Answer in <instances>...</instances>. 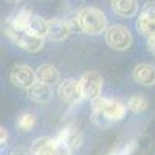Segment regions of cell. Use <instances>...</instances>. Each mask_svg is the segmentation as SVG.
Here are the masks:
<instances>
[{"mask_svg": "<svg viewBox=\"0 0 155 155\" xmlns=\"http://www.w3.org/2000/svg\"><path fill=\"white\" fill-rule=\"evenodd\" d=\"M102 74L92 70V71H85L81 79H79V85H81V92H82V98L84 99H90L95 101L101 96V90H102Z\"/></svg>", "mask_w": 155, "mask_h": 155, "instance_id": "cell-5", "label": "cell"}, {"mask_svg": "<svg viewBox=\"0 0 155 155\" xmlns=\"http://www.w3.org/2000/svg\"><path fill=\"white\" fill-rule=\"evenodd\" d=\"M0 141H2V146H6V141H8V132L6 129H0Z\"/></svg>", "mask_w": 155, "mask_h": 155, "instance_id": "cell-22", "label": "cell"}, {"mask_svg": "<svg viewBox=\"0 0 155 155\" xmlns=\"http://www.w3.org/2000/svg\"><path fill=\"white\" fill-rule=\"evenodd\" d=\"M71 27L67 20L61 19H51L48 20V39L53 42H64L65 39H68L71 33Z\"/></svg>", "mask_w": 155, "mask_h": 155, "instance_id": "cell-9", "label": "cell"}, {"mask_svg": "<svg viewBox=\"0 0 155 155\" xmlns=\"http://www.w3.org/2000/svg\"><path fill=\"white\" fill-rule=\"evenodd\" d=\"M110 5L115 14L121 17H132L138 11V3L135 0H116V2H110Z\"/></svg>", "mask_w": 155, "mask_h": 155, "instance_id": "cell-16", "label": "cell"}, {"mask_svg": "<svg viewBox=\"0 0 155 155\" xmlns=\"http://www.w3.org/2000/svg\"><path fill=\"white\" fill-rule=\"evenodd\" d=\"M134 149H135V143H127V144H126V146H123L121 149L113 150L110 155H132Z\"/></svg>", "mask_w": 155, "mask_h": 155, "instance_id": "cell-19", "label": "cell"}, {"mask_svg": "<svg viewBox=\"0 0 155 155\" xmlns=\"http://www.w3.org/2000/svg\"><path fill=\"white\" fill-rule=\"evenodd\" d=\"M58 155H71V150L67 146H64L62 143L58 141Z\"/></svg>", "mask_w": 155, "mask_h": 155, "instance_id": "cell-21", "label": "cell"}, {"mask_svg": "<svg viewBox=\"0 0 155 155\" xmlns=\"http://www.w3.org/2000/svg\"><path fill=\"white\" fill-rule=\"evenodd\" d=\"M27 30L28 33H31L36 37H47L48 36V20H45L44 17L37 16V14H31L27 23Z\"/></svg>", "mask_w": 155, "mask_h": 155, "instance_id": "cell-14", "label": "cell"}, {"mask_svg": "<svg viewBox=\"0 0 155 155\" xmlns=\"http://www.w3.org/2000/svg\"><path fill=\"white\" fill-rule=\"evenodd\" d=\"M132 78L140 85L150 87V85L155 84V67L152 64H146V62L138 64V65H135V68L132 70Z\"/></svg>", "mask_w": 155, "mask_h": 155, "instance_id": "cell-10", "label": "cell"}, {"mask_svg": "<svg viewBox=\"0 0 155 155\" xmlns=\"http://www.w3.org/2000/svg\"><path fill=\"white\" fill-rule=\"evenodd\" d=\"M76 20L79 25V31L98 36L107 31V17L99 8L85 6L76 14Z\"/></svg>", "mask_w": 155, "mask_h": 155, "instance_id": "cell-2", "label": "cell"}, {"mask_svg": "<svg viewBox=\"0 0 155 155\" xmlns=\"http://www.w3.org/2000/svg\"><path fill=\"white\" fill-rule=\"evenodd\" d=\"M27 96L34 101V102H39V104H45V102L50 101L51 98V88L50 85L47 84H42V82H36L33 87H30L27 90Z\"/></svg>", "mask_w": 155, "mask_h": 155, "instance_id": "cell-15", "label": "cell"}, {"mask_svg": "<svg viewBox=\"0 0 155 155\" xmlns=\"http://www.w3.org/2000/svg\"><path fill=\"white\" fill-rule=\"evenodd\" d=\"M5 34L9 37V41L14 45L30 51V53H37V51H41L44 48V39L33 36L31 33H28L27 30H23V28L12 27L11 23H6Z\"/></svg>", "mask_w": 155, "mask_h": 155, "instance_id": "cell-3", "label": "cell"}, {"mask_svg": "<svg viewBox=\"0 0 155 155\" xmlns=\"http://www.w3.org/2000/svg\"><path fill=\"white\" fill-rule=\"evenodd\" d=\"M36 76H37V82H42L47 85H53L59 82V71L54 65L51 64H42L36 68Z\"/></svg>", "mask_w": 155, "mask_h": 155, "instance_id": "cell-13", "label": "cell"}, {"mask_svg": "<svg viewBox=\"0 0 155 155\" xmlns=\"http://www.w3.org/2000/svg\"><path fill=\"white\" fill-rule=\"evenodd\" d=\"M58 96L61 98L62 102L65 104H78L82 98V92H81V85L79 81L73 79V78H68V79L62 81L58 87Z\"/></svg>", "mask_w": 155, "mask_h": 155, "instance_id": "cell-7", "label": "cell"}, {"mask_svg": "<svg viewBox=\"0 0 155 155\" xmlns=\"http://www.w3.org/2000/svg\"><path fill=\"white\" fill-rule=\"evenodd\" d=\"M56 140L59 141V143H62L64 146H67L70 150H76L82 143V135L76 127L68 126L65 129H62Z\"/></svg>", "mask_w": 155, "mask_h": 155, "instance_id": "cell-12", "label": "cell"}, {"mask_svg": "<svg viewBox=\"0 0 155 155\" xmlns=\"http://www.w3.org/2000/svg\"><path fill=\"white\" fill-rule=\"evenodd\" d=\"M147 99L144 96H141V95H134L129 98L127 101V109L134 112V113H141V112H144L147 109Z\"/></svg>", "mask_w": 155, "mask_h": 155, "instance_id": "cell-17", "label": "cell"}, {"mask_svg": "<svg viewBox=\"0 0 155 155\" xmlns=\"http://www.w3.org/2000/svg\"><path fill=\"white\" fill-rule=\"evenodd\" d=\"M106 44L118 51H124L132 45V34L124 25H112L104 33Z\"/></svg>", "mask_w": 155, "mask_h": 155, "instance_id": "cell-4", "label": "cell"}, {"mask_svg": "<svg viewBox=\"0 0 155 155\" xmlns=\"http://www.w3.org/2000/svg\"><path fill=\"white\" fill-rule=\"evenodd\" d=\"M30 149L33 155H58V140L50 137L36 138Z\"/></svg>", "mask_w": 155, "mask_h": 155, "instance_id": "cell-11", "label": "cell"}, {"mask_svg": "<svg viewBox=\"0 0 155 155\" xmlns=\"http://www.w3.org/2000/svg\"><path fill=\"white\" fill-rule=\"evenodd\" d=\"M17 126L22 130H31L36 126V116L33 113H22L17 118Z\"/></svg>", "mask_w": 155, "mask_h": 155, "instance_id": "cell-18", "label": "cell"}, {"mask_svg": "<svg viewBox=\"0 0 155 155\" xmlns=\"http://www.w3.org/2000/svg\"><path fill=\"white\" fill-rule=\"evenodd\" d=\"M138 31L147 39L155 37V3H147L137 20Z\"/></svg>", "mask_w": 155, "mask_h": 155, "instance_id": "cell-8", "label": "cell"}, {"mask_svg": "<svg viewBox=\"0 0 155 155\" xmlns=\"http://www.w3.org/2000/svg\"><path fill=\"white\" fill-rule=\"evenodd\" d=\"M9 155H33L31 153V149H27V147H16L12 149Z\"/></svg>", "mask_w": 155, "mask_h": 155, "instance_id": "cell-20", "label": "cell"}, {"mask_svg": "<svg viewBox=\"0 0 155 155\" xmlns=\"http://www.w3.org/2000/svg\"><path fill=\"white\" fill-rule=\"evenodd\" d=\"M127 106H124L121 101L99 96L98 99L92 101V113L93 121L98 126H107L115 121H121L126 115Z\"/></svg>", "mask_w": 155, "mask_h": 155, "instance_id": "cell-1", "label": "cell"}, {"mask_svg": "<svg viewBox=\"0 0 155 155\" xmlns=\"http://www.w3.org/2000/svg\"><path fill=\"white\" fill-rule=\"evenodd\" d=\"M147 50H149L150 53L155 56V37H150V39H147Z\"/></svg>", "mask_w": 155, "mask_h": 155, "instance_id": "cell-23", "label": "cell"}, {"mask_svg": "<svg viewBox=\"0 0 155 155\" xmlns=\"http://www.w3.org/2000/svg\"><path fill=\"white\" fill-rule=\"evenodd\" d=\"M9 81L19 88L28 90L37 82V76L36 71L28 65H16L9 71Z\"/></svg>", "mask_w": 155, "mask_h": 155, "instance_id": "cell-6", "label": "cell"}]
</instances>
